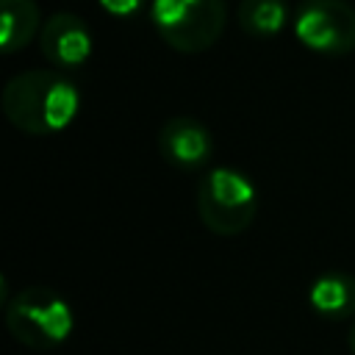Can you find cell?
Masks as SVG:
<instances>
[{"instance_id":"obj_1","label":"cell","mask_w":355,"mask_h":355,"mask_svg":"<svg viewBox=\"0 0 355 355\" xmlns=\"http://www.w3.org/2000/svg\"><path fill=\"white\" fill-rule=\"evenodd\" d=\"M6 119L28 136H50L72 125L80 94L78 86L55 69H25L3 86Z\"/></svg>"},{"instance_id":"obj_2","label":"cell","mask_w":355,"mask_h":355,"mask_svg":"<svg viewBox=\"0 0 355 355\" xmlns=\"http://www.w3.org/2000/svg\"><path fill=\"white\" fill-rule=\"evenodd\" d=\"M6 327L11 338L19 341L22 347L47 352L69 338L75 327V316L69 302L58 291L47 286H28L8 300Z\"/></svg>"},{"instance_id":"obj_3","label":"cell","mask_w":355,"mask_h":355,"mask_svg":"<svg viewBox=\"0 0 355 355\" xmlns=\"http://www.w3.org/2000/svg\"><path fill=\"white\" fill-rule=\"evenodd\" d=\"M200 222L216 236L244 233L258 214V191L252 180L233 166H214L197 183Z\"/></svg>"},{"instance_id":"obj_4","label":"cell","mask_w":355,"mask_h":355,"mask_svg":"<svg viewBox=\"0 0 355 355\" xmlns=\"http://www.w3.org/2000/svg\"><path fill=\"white\" fill-rule=\"evenodd\" d=\"M155 33L178 53H202L216 44L225 31V0H150Z\"/></svg>"},{"instance_id":"obj_5","label":"cell","mask_w":355,"mask_h":355,"mask_svg":"<svg viewBox=\"0 0 355 355\" xmlns=\"http://www.w3.org/2000/svg\"><path fill=\"white\" fill-rule=\"evenodd\" d=\"M291 31L311 53L341 58L355 50V8L347 0H302L291 17Z\"/></svg>"},{"instance_id":"obj_6","label":"cell","mask_w":355,"mask_h":355,"mask_svg":"<svg viewBox=\"0 0 355 355\" xmlns=\"http://www.w3.org/2000/svg\"><path fill=\"white\" fill-rule=\"evenodd\" d=\"M42 55L58 69H75L92 55V31L72 11H55L39 31Z\"/></svg>"},{"instance_id":"obj_7","label":"cell","mask_w":355,"mask_h":355,"mask_svg":"<svg viewBox=\"0 0 355 355\" xmlns=\"http://www.w3.org/2000/svg\"><path fill=\"white\" fill-rule=\"evenodd\" d=\"M158 150L169 166L200 169L214 155V136L194 116H172L158 130Z\"/></svg>"},{"instance_id":"obj_8","label":"cell","mask_w":355,"mask_h":355,"mask_svg":"<svg viewBox=\"0 0 355 355\" xmlns=\"http://www.w3.org/2000/svg\"><path fill=\"white\" fill-rule=\"evenodd\" d=\"M308 302L322 319H355V275L341 269L322 272L308 288Z\"/></svg>"},{"instance_id":"obj_9","label":"cell","mask_w":355,"mask_h":355,"mask_svg":"<svg viewBox=\"0 0 355 355\" xmlns=\"http://www.w3.org/2000/svg\"><path fill=\"white\" fill-rule=\"evenodd\" d=\"M42 31V14L33 0H0V47L17 53L28 47Z\"/></svg>"},{"instance_id":"obj_10","label":"cell","mask_w":355,"mask_h":355,"mask_svg":"<svg viewBox=\"0 0 355 355\" xmlns=\"http://www.w3.org/2000/svg\"><path fill=\"white\" fill-rule=\"evenodd\" d=\"M239 25L252 39H272L288 25V6L283 0H241Z\"/></svg>"},{"instance_id":"obj_11","label":"cell","mask_w":355,"mask_h":355,"mask_svg":"<svg viewBox=\"0 0 355 355\" xmlns=\"http://www.w3.org/2000/svg\"><path fill=\"white\" fill-rule=\"evenodd\" d=\"M103 11H108L111 17H133L139 14L150 0H97Z\"/></svg>"},{"instance_id":"obj_12","label":"cell","mask_w":355,"mask_h":355,"mask_svg":"<svg viewBox=\"0 0 355 355\" xmlns=\"http://www.w3.org/2000/svg\"><path fill=\"white\" fill-rule=\"evenodd\" d=\"M349 349H352V355H355V322H352V330H349Z\"/></svg>"}]
</instances>
